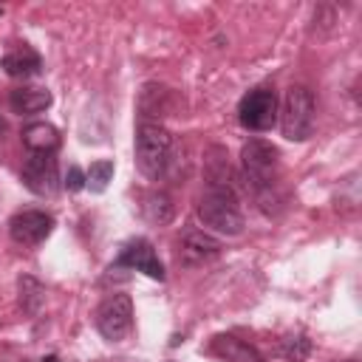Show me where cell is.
Instances as JSON below:
<instances>
[{"mask_svg": "<svg viewBox=\"0 0 362 362\" xmlns=\"http://www.w3.org/2000/svg\"><path fill=\"white\" fill-rule=\"evenodd\" d=\"M243 181L257 198L260 209L272 215V204H280L277 189V147L266 139H249L240 150Z\"/></svg>", "mask_w": 362, "mask_h": 362, "instance_id": "1", "label": "cell"}, {"mask_svg": "<svg viewBox=\"0 0 362 362\" xmlns=\"http://www.w3.org/2000/svg\"><path fill=\"white\" fill-rule=\"evenodd\" d=\"M198 218L206 229L235 238L243 232V212L238 206V195L226 178H209L201 201H198Z\"/></svg>", "mask_w": 362, "mask_h": 362, "instance_id": "2", "label": "cell"}, {"mask_svg": "<svg viewBox=\"0 0 362 362\" xmlns=\"http://www.w3.org/2000/svg\"><path fill=\"white\" fill-rule=\"evenodd\" d=\"M173 161V133L158 122H141L136 127V167L141 175L158 181Z\"/></svg>", "mask_w": 362, "mask_h": 362, "instance_id": "3", "label": "cell"}, {"mask_svg": "<svg viewBox=\"0 0 362 362\" xmlns=\"http://www.w3.org/2000/svg\"><path fill=\"white\" fill-rule=\"evenodd\" d=\"M317 105L305 85H291L280 105V130L288 141H308L314 136Z\"/></svg>", "mask_w": 362, "mask_h": 362, "instance_id": "4", "label": "cell"}, {"mask_svg": "<svg viewBox=\"0 0 362 362\" xmlns=\"http://www.w3.org/2000/svg\"><path fill=\"white\" fill-rule=\"evenodd\" d=\"M96 331L107 342H122L133 331V300L127 294H110L96 308Z\"/></svg>", "mask_w": 362, "mask_h": 362, "instance_id": "5", "label": "cell"}, {"mask_svg": "<svg viewBox=\"0 0 362 362\" xmlns=\"http://www.w3.org/2000/svg\"><path fill=\"white\" fill-rule=\"evenodd\" d=\"M238 119L246 130H272L277 122V93L272 88H252L238 105Z\"/></svg>", "mask_w": 362, "mask_h": 362, "instance_id": "6", "label": "cell"}, {"mask_svg": "<svg viewBox=\"0 0 362 362\" xmlns=\"http://www.w3.org/2000/svg\"><path fill=\"white\" fill-rule=\"evenodd\" d=\"M23 184L34 192V195H54L59 189V173H57V158L54 153H31L23 161V173H20Z\"/></svg>", "mask_w": 362, "mask_h": 362, "instance_id": "7", "label": "cell"}, {"mask_svg": "<svg viewBox=\"0 0 362 362\" xmlns=\"http://www.w3.org/2000/svg\"><path fill=\"white\" fill-rule=\"evenodd\" d=\"M54 229V218L42 209H20L8 221V235L20 246H40Z\"/></svg>", "mask_w": 362, "mask_h": 362, "instance_id": "8", "label": "cell"}, {"mask_svg": "<svg viewBox=\"0 0 362 362\" xmlns=\"http://www.w3.org/2000/svg\"><path fill=\"white\" fill-rule=\"evenodd\" d=\"M113 269H136V272H141V274H147V277H153V280H164V277H167V274H164V266H161V260H158V255H156V249H153V243L144 240V238L130 240V243L122 249V255L116 257V263L110 266V272H113Z\"/></svg>", "mask_w": 362, "mask_h": 362, "instance_id": "9", "label": "cell"}, {"mask_svg": "<svg viewBox=\"0 0 362 362\" xmlns=\"http://www.w3.org/2000/svg\"><path fill=\"white\" fill-rule=\"evenodd\" d=\"M221 240L204 229H187L178 240V263L181 266H201L221 255Z\"/></svg>", "mask_w": 362, "mask_h": 362, "instance_id": "10", "label": "cell"}, {"mask_svg": "<svg viewBox=\"0 0 362 362\" xmlns=\"http://www.w3.org/2000/svg\"><path fill=\"white\" fill-rule=\"evenodd\" d=\"M0 68L14 79H28V76H37L42 71V57L28 42H20L0 57Z\"/></svg>", "mask_w": 362, "mask_h": 362, "instance_id": "11", "label": "cell"}, {"mask_svg": "<svg viewBox=\"0 0 362 362\" xmlns=\"http://www.w3.org/2000/svg\"><path fill=\"white\" fill-rule=\"evenodd\" d=\"M209 354L218 356L221 362H263L260 351L232 334H218L212 342H209Z\"/></svg>", "mask_w": 362, "mask_h": 362, "instance_id": "12", "label": "cell"}, {"mask_svg": "<svg viewBox=\"0 0 362 362\" xmlns=\"http://www.w3.org/2000/svg\"><path fill=\"white\" fill-rule=\"evenodd\" d=\"M54 102L51 90L48 88H40V85H20L8 93V105L14 113L20 116H34V113H42L48 105Z\"/></svg>", "mask_w": 362, "mask_h": 362, "instance_id": "13", "label": "cell"}, {"mask_svg": "<svg viewBox=\"0 0 362 362\" xmlns=\"http://www.w3.org/2000/svg\"><path fill=\"white\" fill-rule=\"evenodd\" d=\"M23 144L28 153H54L59 147V130L48 122H31L23 127Z\"/></svg>", "mask_w": 362, "mask_h": 362, "instance_id": "14", "label": "cell"}, {"mask_svg": "<svg viewBox=\"0 0 362 362\" xmlns=\"http://www.w3.org/2000/svg\"><path fill=\"white\" fill-rule=\"evenodd\" d=\"M141 215H144L150 223L164 226V223L173 221L175 204H173V198H170L167 192H147L144 201H141Z\"/></svg>", "mask_w": 362, "mask_h": 362, "instance_id": "15", "label": "cell"}, {"mask_svg": "<svg viewBox=\"0 0 362 362\" xmlns=\"http://www.w3.org/2000/svg\"><path fill=\"white\" fill-rule=\"evenodd\" d=\"M17 286H20V305H23V311H25V314H37L40 305H42V300H45L42 283L25 274V277H20Z\"/></svg>", "mask_w": 362, "mask_h": 362, "instance_id": "16", "label": "cell"}, {"mask_svg": "<svg viewBox=\"0 0 362 362\" xmlns=\"http://www.w3.org/2000/svg\"><path fill=\"white\" fill-rule=\"evenodd\" d=\"M110 178H113V161H110V158H99V161H93V164L88 167V173H85V187H88L90 192H105L107 184H110Z\"/></svg>", "mask_w": 362, "mask_h": 362, "instance_id": "17", "label": "cell"}, {"mask_svg": "<svg viewBox=\"0 0 362 362\" xmlns=\"http://www.w3.org/2000/svg\"><path fill=\"white\" fill-rule=\"evenodd\" d=\"M277 354H280L286 362H303V359L311 354V339L303 337V334H297V337H286V339H280Z\"/></svg>", "mask_w": 362, "mask_h": 362, "instance_id": "18", "label": "cell"}, {"mask_svg": "<svg viewBox=\"0 0 362 362\" xmlns=\"http://www.w3.org/2000/svg\"><path fill=\"white\" fill-rule=\"evenodd\" d=\"M82 187H85V173H82L76 164H71L68 173H65V189H68V192H79Z\"/></svg>", "mask_w": 362, "mask_h": 362, "instance_id": "19", "label": "cell"}, {"mask_svg": "<svg viewBox=\"0 0 362 362\" xmlns=\"http://www.w3.org/2000/svg\"><path fill=\"white\" fill-rule=\"evenodd\" d=\"M6 136H8V119L0 113V144L6 141Z\"/></svg>", "mask_w": 362, "mask_h": 362, "instance_id": "20", "label": "cell"}, {"mask_svg": "<svg viewBox=\"0 0 362 362\" xmlns=\"http://www.w3.org/2000/svg\"><path fill=\"white\" fill-rule=\"evenodd\" d=\"M0 14H3V8H0Z\"/></svg>", "mask_w": 362, "mask_h": 362, "instance_id": "21", "label": "cell"}, {"mask_svg": "<svg viewBox=\"0 0 362 362\" xmlns=\"http://www.w3.org/2000/svg\"><path fill=\"white\" fill-rule=\"evenodd\" d=\"M348 362H354V359H348Z\"/></svg>", "mask_w": 362, "mask_h": 362, "instance_id": "22", "label": "cell"}]
</instances>
